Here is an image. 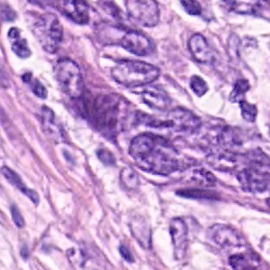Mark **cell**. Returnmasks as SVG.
<instances>
[{
  "instance_id": "obj_2",
  "label": "cell",
  "mask_w": 270,
  "mask_h": 270,
  "mask_svg": "<svg viewBox=\"0 0 270 270\" xmlns=\"http://www.w3.org/2000/svg\"><path fill=\"white\" fill-rule=\"evenodd\" d=\"M234 175L243 191L264 193L270 186V157L258 148L243 154L242 162Z\"/></svg>"
},
{
  "instance_id": "obj_8",
  "label": "cell",
  "mask_w": 270,
  "mask_h": 270,
  "mask_svg": "<svg viewBox=\"0 0 270 270\" xmlns=\"http://www.w3.org/2000/svg\"><path fill=\"white\" fill-rule=\"evenodd\" d=\"M211 242L224 250H238L245 245V240L237 231L223 224H215L208 229Z\"/></svg>"
},
{
  "instance_id": "obj_15",
  "label": "cell",
  "mask_w": 270,
  "mask_h": 270,
  "mask_svg": "<svg viewBox=\"0 0 270 270\" xmlns=\"http://www.w3.org/2000/svg\"><path fill=\"white\" fill-rule=\"evenodd\" d=\"M62 12L80 25L88 24L90 20L89 5L85 0H62Z\"/></svg>"
},
{
  "instance_id": "obj_30",
  "label": "cell",
  "mask_w": 270,
  "mask_h": 270,
  "mask_svg": "<svg viewBox=\"0 0 270 270\" xmlns=\"http://www.w3.org/2000/svg\"><path fill=\"white\" fill-rule=\"evenodd\" d=\"M11 213H12L13 221H14L16 226H18V227L24 226V218H23V216L20 213V211L16 209L14 205L12 206V208H11Z\"/></svg>"
},
{
  "instance_id": "obj_10",
  "label": "cell",
  "mask_w": 270,
  "mask_h": 270,
  "mask_svg": "<svg viewBox=\"0 0 270 270\" xmlns=\"http://www.w3.org/2000/svg\"><path fill=\"white\" fill-rule=\"evenodd\" d=\"M120 44L130 53L137 56H147L154 52L156 47L153 40L145 34L136 31L125 33L120 40Z\"/></svg>"
},
{
  "instance_id": "obj_22",
  "label": "cell",
  "mask_w": 270,
  "mask_h": 270,
  "mask_svg": "<svg viewBox=\"0 0 270 270\" xmlns=\"http://www.w3.org/2000/svg\"><path fill=\"white\" fill-rule=\"evenodd\" d=\"M250 90V83L248 80L239 79L237 82L234 83L233 90L231 94V101L234 103H240L243 100L246 92Z\"/></svg>"
},
{
  "instance_id": "obj_12",
  "label": "cell",
  "mask_w": 270,
  "mask_h": 270,
  "mask_svg": "<svg viewBox=\"0 0 270 270\" xmlns=\"http://www.w3.org/2000/svg\"><path fill=\"white\" fill-rule=\"evenodd\" d=\"M188 47L193 59L199 62L200 64H214V62L216 61L214 51L210 47L208 40L201 34H194L191 37L188 41Z\"/></svg>"
},
{
  "instance_id": "obj_20",
  "label": "cell",
  "mask_w": 270,
  "mask_h": 270,
  "mask_svg": "<svg viewBox=\"0 0 270 270\" xmlns=\"http://www.w3.org/2000/svg\"><path fill=\"white\" fill-rule=\"evenodd\" d=\"M191 180L203 187H212L216 183L215 176L204 169L193 170L191 175Z\"/></svg>"
},
{
  "instance_id": "obj_17",
  "label": "cell",
  "mask_w": 270,
  "mask_h": 270,
  "mask_svg": "<svg viewBox=\"0 0 270 270\" xmlns=\"http://www.w3.org/2000/svg\"><path fill=\"white\" fill-rule=\"evenodd\" d=\"M132 233L136 238L137 242H140L141 245L144 246L145 249L151 248L152 238H151V229H149L147 223L144 220L139 218L137 221H133L131 223Z\"/></svg>"
},
{
  "instance_id": "obj_28",
  "label": "cell",
  "mask_w": 270,
  "mask_h": 270,
  "mask_svg": "<svg viewBox=\"0 0 270 270\" xmlns=\"http://www.w3.org/2000/svg\"><path fill=\"white\" fill-rule=\"evenodd\" d=\"M183 9L186 11L189 15L198 16L202 13V7L198 0H180Z\"/></svg>"
},
{
  "instance_id": "obj_11",
  "label": "cell",
  "mask_w": 270,
  "mask_h": 270,
  "mask_svg": "<svg viewBox=\"0 0 270 270\" xmlns=\"http://www.w3.org/2000/svg\"><path fill=\"white\" fill-rule=\"evenodd\" d=\"M170 234L174 246V256L182 261L188 248V228L182 218H173L170 223Z\"/></svg>"
},
{
  "instance_id": "obj_21",
  "label": "cell",
  "mask_w": 270,
  "mask_h": 270,
  "mask_svg": "<svg viewBox=\"0 0 270 270\" xmlns=\"http://www.w3.org/2000/svg\"><path fill=\"white\" fill-rule=\"evenodd\" d=\"M184 198H193V199H216L217 193L211 191H205L204 188H191L183 189L176 193Z\"/></svg>"
},
{
  "instance_id": "obj_1",
  "label": "cell",
  "mask_w": 270,
  "mask_h": 270,
  "mask_svg": "<svg viewBox=\"0 0 270 270\" xmlns=\"http://www.w3.org/2000/svg\"><path fill=\"white\" fill-rule=\"evenodd\" d=\"M129 152L139 168L154 175L168 176L188 165L168 140L152 133L135 136L131 142Z\"/></svg>"
},
{
  "instance_id": "obj_13",
  "label": "cell",
  "mask_w": 270,
  "mask_h": 270,
  "mask_svg": "<svg viewBox=\"0 0 270 270\" xmlns=\"http://www.w3.org/2000/svg\"><path fill=\"white\" fill-rule=\"evenodd\" d=\"M142 99L145 104L154 111L164 112L171 105V99L166 92L157 85L147 84V87L142 92Z\"/></svg>"
},
{
  "instance_id": "obj_29",
  "label": "cell",
  "mask_w": 270,
  "mask_h": 270,
  "mask_svg": "<svg viewBox=\"0 0 270 270\" xmlns=\"http://www.w3.org/2000/svg\"><path fill=\"white\" fill-rule=\"evenodd\" d=\"M97 157H99L101 161L105 164L112 165L115 163V157L113 156V154L106 151V149H100V151L97 152Z\"/></svg>"
},
{
  "instance_id": "obj_27",
  "label": "cell",
  "mask_w": 270,
  "mask_h": 270,
  "mask_svg": "<svg viewBox=\"0 0 270 270\" xmlns=\"http://www.w3.org/2000/svg\"><path fill=\"white\" fill-rule=\"evenodd\" d=\"M191 89L193 90V92L196 95L198 96H202L204 95L206 92H208L209 88H208V84H206V82L204 81V80L201 78L200 76H194L192 77L191 79Z\"/></svg>"
},
{
  "instance_id": "obj_23",
  "label": "cell",
  "mask_w": 270,
  "mask_h": 270,
  "mask_svg": "<svg viewBox=\"0 0 270 270\" xmlns=\"http://www.w3.org/2000/svg\"><path fill=\"white\" fill-rule=\"evenodd\" d=\"M120 179L128 189H136L140 186L139 176H137L136 172L131 168H125L120 174Z\"/></svg>"
},
{
  "instance_id": "obj_19",
  "label": "cell",
  "mask_w": 270,
  "mask_h": 270,
  "mask_svg": "<svg viewBox=\"0 0 270 270\" xmlns=\"http://www.w3.org/2000/svg\"><path fill=\"white\" fill-rule=\"evenodd\" d=\"M228 8L240 14L254 13L262 0H224Z\"/></svg>"
},
{
  "instance_id": "obj_4",
  "label": "cell",
  "mask_w": 270,
  "mask_h": 270,
  "mask_svg": "<svg viewBox=\"0 0 270 270\" xmlns=\"http://www.w3.org/2000/svg\"><path fill=\"white\" fill-rule=\"evenodd\" d=\"M160 72L156 66L142 61H121L113 68L115 81L126 88H136L153 83Z\"/></svg>"
},
{
  "instance_id": "obj_9",
  "label": "cell",
  "mask_w": 270,
  "mask_h": 270,
  "mask_svg": "<svg viewBox=\"0 0 270 270\" xmlns=\"http://www.w3.org/2000/svg\"><path fill=\"white\" fill-rule=\"evenodd\" d=\"M166 124L168 128L183 133H194L200 129V119L185 108H174L168 114L166 117Z\"/></svg>"
},
{
  "instance_id": "obj_5",
  "label": "cell",
  "mask_w": 270,
  "mask_h": 270,
  "mask_svg": "<svg viewBox=\"0 0 270 270\" xmlns=\"http://www.w3.org/2000/svg\"><path fill=\"white\" fill-rule=\"evenodd\" d=\"M30 26L47 52H56L62 42L63 28L54 14L33 13L30 19Z\"/></svg>"
},
{
  "instance_id": "obj_26",
  "label": "cell",
  "mask_w": 270,
  "mask_h": 270,
  "mask_svg": "<svg viewBox=\"0 0 270 270\" xmlns=\"http://www.w3.org/2000/svg\"><path fill=\"white\" fill-rule=\"evenodd\" d=\"M241 115L246 122H254L257 116V107L253 104H250L246 101L242 100L240 103Z\"/></svg>"
},
{
  "instance_id": "obj_7",
  "label": "cell",
  "mask_w": 270,
  "mask_h": 270,
  "mask_svg": "<svg viewBox=\"0 0 270 270\" xmlns=\"http://www.w3.org/2000/svg\"><path fill=\"white\" fill-rule=\"evenodd\" d=\"M126 12L130 18L145 27L156 26L160 20V9L156 0H126Z\"/></svg>"
},
{
  "instance_id": "obj_25",
  "label": "cell",
  "mask_w": 270,
  "mask_h": 270,
  "mask_svg": "<svg viewBox=\"0 0 270 270\" xmlns=\"http://www.w3.org/2000/svg\"><path fill=\"white\" fill-rule=\"evenodd\" d=\"M12 50L15 55H18L21 59H28L32 54L31 49L28 47L26 40L22 38H16L13 40Z\"/></svg>"
},
{
  "instance_id": "obj_24",
  "label": "cell",
  "mask_w": 270,
  "mask_h": 270,
  "mask_svg": "<svg viewBox=\"0 0 270 270\" xmlns=\"http://www.w3.org/2000/svg\"><path fill=\"white\" fill-rule=\"evenodd\" d=\"M23 80H24L25 82L30 83L34 93H35L38 97H40V99H45V97H47V95H48L47 89H45L43 85L39 82L38 79L33 78L31 74L23 75Z\"/></svg>"
},
{
  "instance_id": "obj_18",
  "label": "cell",
  "mask_w": 270,
  "mask_h": 270,
  "mask_svg": "<svg viewBox=\"0 0 270 270\" xmlns=\"http://www.w3.org/2000/svg\"><path fill=\"white\" fill-rule=\"evenodd\" d=\"M2 173L3 175L5 176V179H7L11 184H12L13 186H15L18 189H20V191L26 194V196L30 198L34 203H38V201H39V198H38V194L35 193V192H33L31 191L30 188H27L25 185H24V183H23V181L21 180V177L15 173V172H13L11 169L7 168V166H4V168H2Z\"/></svg>"
},
{
  "instance_id": "obj_33",
  "label": "cell",
  "mask_w": 270,
  "mask_h": 270,
  "mask_svg": "<svg viewBox=\"0 0 270 270\" xmlns=\"http://www.w3.org/2000/svg\"><path fill=\"white\" fill-rule=\"evenodd\" d=\"M120 253H121L122 257L126 262H131V263L133 262V257H132V254L130 253V251L126 248H124V246H120Z\"/></svg>"
},
{
  "instance_id": "obj_31",
  "label": "cell",
  "mask_w": 270,
  "mask_h": 270,
  "mask_svg": "<svg viewBox=\"0 0 270 270\" xmlns=\"http://www.w3.org/2000/svg\"><path fill=\"white\" fill-rule=\"evenodd\" d=\"M0 85L1 87H9L10 85V79H9V75L7 72L4 71V68L2 66H0Z\"/></svg>"
},
{
  "instance_id": "obj_34",
  "label": "cell",
  "mask_w": 270,
  "mask_h": 270,
  "mask_svg": "<svg viewBox=\"0 0 270 270\" xmlns=\"http://www.w3.org/2000/svg\"><path fill=\"white\" fill-rule=\"evenodd\" d=\"M9 38L12 39V40H14L16 38H20V32H19L18 28H14V27L11 28V30L9 31Z\"/></svg>"
},
{
  "instance_id": "obj_32",
  "label": "cell",
  "mask_w": 270,
  "mask_h": 270,
  "mask_svg": "<svg viewBox=\"0 0 270 270\" xmlns=\"http://www.w3.org/2000/svg\"><path fill=\"white\" fill-rule=\"evenodd\" d=\"M30 1L40 8H47L53 3V0H30Z\"/></svg>"
},
{
  "instance_id": "obj_14",
  "label": "cell",
  "mask_w": 270,
  "mask_h": 270,
  "mask_svg": "<svg viewBox=\"0 0 270 270\" xmlns=\"http://www.w3.org/2000/svg\"><path fill=\"white\" fill-rule=\"evenodd\" d=\"M39 120L41 122L42 130L51 140L62 143L65 141V134L62 125L57 121L54 113L48 107H41L39 112Z\"/></svg>"
},
{
  "instance_id": "obj_16",
  "label": "cell",
  "mask_w": 270,
  "mask_h": 270,
  "mask_svg": "<svg viewBox=\"0 0 270 270\" xmlns=\"http://www.w3.org/2000/svg\"><path fill=\"white\" fill-rule=\"evenodd\" d=\"M260 264V258L256 255L253 256L251 252L246 253H235V254L229 257V265L233 269L245 270V269H255Z\"/></svg>"
},
{
  "instance_id": "obj_3",
  "label": "cell",
  "mask_w": 270,
  "mask_h": 270,
  "mask_svg": "<svg viewBox=\"0 0 270 270\" xmlns=\"http://www.w3.org/2000/svg\"><path fill=\"white\" fill-rule=\"evenodd\" d=\"M124 103L117 95H100L91 107L95 128L107 137L116 136L124 121Z\"/></svg>"
},
{
  "instance_id": "obj_6",
  "label": "cell",
  "mask_w": 270,
  "mask_h": 270,
  "mask_svg": "<svg viewBox=\"0 0 270 270\" xmlns=\"http://www.w3.org/2000/svg\"><path fill=\"white\" fill-rule=\"evenodd\" d=\"M55 78L62 91L71 99H80L83 94L82 75L79 66L71 59H61L54 68Z\"/></svg>"
}]
</instances>
